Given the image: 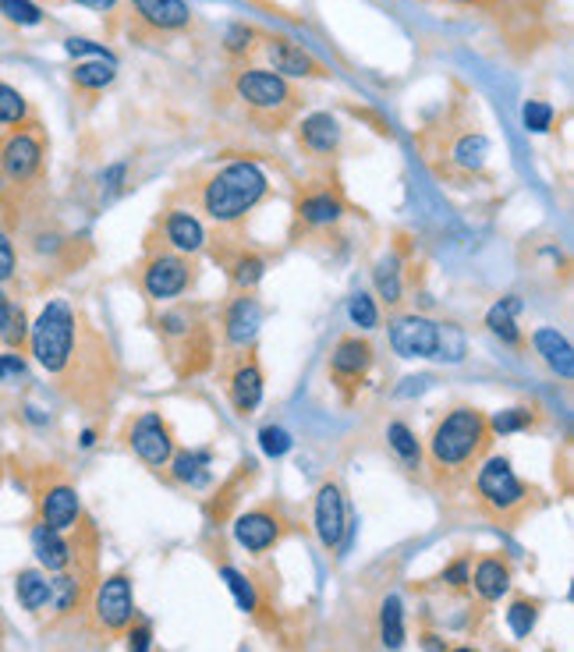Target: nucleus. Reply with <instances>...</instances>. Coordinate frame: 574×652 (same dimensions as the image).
I'll use <instances>...</instances> for the list:
<instances>
[{"label": "nucleus", "instance_id": "obj_18", "mask_svg": "<svg viewBox=\"0 0 574 652\" xmlns=\"http://www.w3.org/2000/svg\"><path fill=\"white\" fill-rule=\"evenodd\" d=\"M132 11L146 32H181L192 22V8L185 0H132Z\"/></svg>", "mask_w": 574, "mask_h": 652}, {"label": "nucleus", "instance_id": "obj_53", "mask_svg": "<svg viewBox=\"0 0 574 652\" xmlns=\"http://www.w3.org/2000/svg\"><path fill=\"white\" fill-rule=\"evenodd\" d=\"M78 8H93V11H110L117 8V0H75Z\"/></svg>", "mask_w": 574, "mask_h": 652}, {"label": "nucleus", "instance_id": "obj_2", "mask_svg": "<svg viewBox=\"0 0 574 652\" xmlns=\"http://www.w3.org/2000/svg\"><path fill=\"white\" fill-rule=\"evenodd\" d=\"M266 192H270V181L259 163L231 160L195 185V202L217 227H234L256 210Z\"/></svg>", "mask_w": 574, "mask_h": 652}, {"label": "nucleus", "instance_id": "obj_7", "mask_svg": "<svg viewBox=\"0 0 574 652\" xmlns=\"http://www.w3.org/2000/svg\"><path fill=\"white\" fill-rule=\"evenodd\" d=\"M139 284L153 302H171V298H181L192 284V263L188 256H178V252H149L146 263L139 270Z\"/></svg>", "mask_w": 574, "mask_h": 652}, {"label": "nucleus", "instance_id": "obj_10", "mask_svg": "<svg viewBox=\"0 0 574 652\" xmlns=\"http://www.w3.org/2000/svg\"><path fill=\"white\" fill-rule=\"evenodd\" d=\"M316 536L326 550H348L351 546V518L348 500L337 482H323L316 493Z\"/></svg>", "mask_w": 574, "mask_h": 652}, {"label": "nucleus", "instance_id": "obj_48", "mask_svg": "<svg viewBox=\"0 0 574 652\" xmlns=\"http://www.w3.org/2000/svg\"><path fill=\"white\" fill-rule=\"evenodd\" d=\"M153 649V628L146 621L128 624V652H149Z\"/></svg>", "mask_w": 574, "mask_h": 652}, {"label": "nucleus", "instance_id": "obj_3", "mask_svg": "<svg viewBox=\"0 0 574 652\" xmlns=\"http://www.w3.org/2000/svg\"><path fill=\"white\" fill-rule=\"evenodd\" d=\"M89 330L82 326L78 312L71 309L64 298L43 305V312L36 316V323H29V351L36 358V365L50 376H68L75 369L78 355L86 348Z\"/></svg>", "mask_w": 574, "mask_h": 652}, {"label": "nucleus", "instance_id": "obj_4", "mask_svg": "<svg viewBox=\"0 0 574 652\" xmlns=\"http://www.w3.org/2000/svg\"><path fill=\"white\" fill-rule=\"evenodd\" d=\"M234 93H238L241 107L252 114V121H259L266 132H277L298 107V93L287 86L284 75H277V71H263V68L241 71L234 78Z\"/></svg>", "mask_w": 574, "mask_h": 652}, {"label": "nucleus", "instance_id": "obj_30", "mask_svg": "<svg viewBox=\"0 0 574 652\" xmlns=\"http://www.w3.org/2000/svg\"><path fill=\"white\" fill-rule=\"evenodd\" d=\"M380 638L390 652H397L404 645V606L401 596H387L380 603Z\"/></svg>", "mask_w": 574, "mask_h": 652}, {"label": "nucleus", "instance_id": "obj_11", "mask_svg": "<svg viewBox=\"0 0 574 652\" xmlns=\"http://www.w3.org/2000/svg\"><path fill=\"white\" fill-rule=\"evenodd\" d=\"M440 326L426 316H397L390 323V348L401 358H436L440 348Z\"/></svg>", "mask_w": 574, "mask_h": 652}, {"label": "nucleus", "instance_id": "obj_13", "mask_svg": "<svg viewBox=\"0 0 574 652\" xmlns=\"http://www.w3.org/2000/svg\"><path fill=\"white\" fill-rule=\"evenodd\" d=\"M0 171L8 174L15 185H29L43 171V142L32 132H15L0 146Z\"/></svg>", "mask_w": 574, "mask_h": 652}, {"label": "nucleus", "instance_id": "obj_17", "mask_svg": "<svg viewBox=\"0 0 574 652\" xmlns=\"http://www.w3.org/2000/svg\"><path fill=\"white\" fill-rule=\"evenodd\" d=\"M259 323H263V309H259V302L249 295V291H241V295L224 309L227 344H234V348H249L259 334Z\"/></svg>", "mask_w": 574, "mask_h": 652}, {"label": "nucleus", "instance_id": "obj_52", "mask_svg": "<svg viewBox=\"0 0 574 652\" xmlns=\"http://www.w3.org/2000/svg\"><path fill=\"white\" fill-rule=\"evenodd\" d=\"M11 312H15V302H11V295H8V291L0 288V330H4V326H8Z\"/></svg>", "mask_w": 574, "mask_h": 652}, {"label": "nucleus", "instance_id": "obj_25", "mask_svg": "<svg viewBox=\"0 0 574 652\" xmlns=\"http://www.w3.org/2000/svg\"><path fill=\"white\" fill-rule=\"evenodd\" d=\"M298 217L309 227H334L344 217V202L330 192H309L298 199Z\"/></svg>", "mask_w": 574, "mask_h": 652}, {"label": "nucleus", "instance_id": "obj_45", "mask_svg": "<svg viewBox=\"0 0 574 652\" xmlns=\"http://www.w3.org/2000/svg\"><path fill=\"white\" fill-rule=\"evenodd\" d=\"M29 376V365H25V358L18 355V351H4L0 355V383H18Z\"/></svg>", "mask_w": 574, "mask_h": 652}, {"label": "nucleus", "instance_id": "obj_6", "mask_svg": "<svg viewBox=\"0 0 574 652\" xmlns=\"http://www.w3.org/2000/svg\"><path fill=\"white\" fill-rule=\"evenodd\" d=\"M156 334L171 348L178 373L192 376L210 365V355H213L210 326L202 323L195 309H167L163 316H156Z\"/></svg>", "mask_w": 574, "mask_h": 652}, {"label": "nucleus", "instance_id": "obj_31", "mask_svg": "<svg viewBox=\"0 0 574 652\" xmlns=\"http://www.w3.org/2000/svg\"><path fill=\"white\" fill-rule=\"evenodd\" d=\"M50 603L61 617L75 614L78 603H82V578L71 575V571H61L57 578H50Z\"/></svg>", "mask_w": 574, "mask_h": 652}, {"label": "nucleus", "instance_id": "obj_16", "mask_svg": "<svg viewBox=\"0 0 574 652\" xmlns=\"http://www.w3.org/2000/svg\"><path fill=\"white\" fill-rule=\"evenodd\" d=\"M373 365V344L362 341V337H341L330 355V373H334V383L341 387H351L358 383Z\"/></svg>", "mask_w": 574, "mask_h": 652}, {"label": "nucleus", "instance_id": "obj_43", "mask_svg": "<svg viewBox=\"0 0 574 652\" xmlns=\"http://www.w3.org/2000/svg\"><path fill=\"white\" fill-rule=\"evenodd\" d=\"M0 341L8 344L11 351H18L22 344H29V316H25V312L18 309V305H15V312H11L8 326L0 330Z\"/></svg>", "mask_w": 574, "mask_h": 652}, {"label": "nucleus", "instance_id": "obj_29", "mask_svg": "<svg viewBox=\"0 0 574 652\" xmlns=\"http://www.w3.org/2000/svg\"><path fill=\"white\" fill-rule=\"evenodd\" d=\"M518 312H521L518 298H514V295L511 298H500V302L486 312V326L504 344H521V330H518V323H514V316H518Z\"/></svg>", "mask_w": 574, "mask_h": 652}, {"label": "nucleus", "instance_id": "obj_49", "mask_svg": "<svg viewBox=\"0 0 574 652\" xmlns=\"http://www.w3.org/2000/svg\"><path fill=\"white\" fill-rule=\"evenodd\" d=\"M64 50H68L71 57H107V61H114V54H110V50H103L100 43H89V39H75L71 36L68 43H64Z\"/></svg>", "mask_w": 574, "mask_h": 652}, {"label": "nucleus", "instance_id": "obj_50", "mask_svg": "<svg viewBox=\"0 0 574 652\" xmlns=\"http://www.w3.org/2000/svg\"><path fill=\"white\" fill-rule=\"evenodd\" d=\"M249 39H252L249 25H231V29H227V50H245L249 47Z\"/></svg>", "mask_w": 574, "mask_h": 652}, {"label": "nucleus", "instance_id": "obj_20", "mask_svg": "<svg viewBox=\"0 0 574 652\" xmlns=\"http://www.w3.org/2000/svg\"><path fill=\"white\" fill-rule=\"evenodd\" d=\"M29 539H32V553H36V560H39V567L43 571H54V575H61V571H68L71 567V560H75V546L64 539V532H54V528H47V525H32V532H29Z\"/></svg>", "mask_w": 574, "mask_h": 652}, {"label": "nucleus", "instance_id": "obj_54", "mask_svg": "<svg viewBox=\"0 0 574 652\" xmlns=\"http://www.w3.org/2000/svg\"><path fill=\"white\" fill-rule=\"evenodd\" d=\"M422 649H426V652H447V645H443L436 635H422Z\"/></svg>", "mask_w": 574, "mask_h": 652}, {"label": "nucleus", "instance_id": "obj_46", "mask_svg": "<svg viewBox=\"0 0 574 652\" xmlns=\"http://www.w3.org/2000/svg\"><path fill=\"white\" fill-rule=\"evenodd\" d=\"M18 273V252H15V241L8 238V234L0 231V284H8V280H15Z\"/></svg>", "mask_w": 574, "mask_h": 652}, {"label": "nucleus", "instance_id": "obj_27", "mask_svg": "<svg viewBox=\"0 0 574 652\" xmlns=\"http://www.w3.org/2000/svg\"><path fill=\"white\" fill-rule=\"evenodd\" d=\"M210 465H213L210 451H174L171 458L174 479L188 482V486H206L210 482Z\"/></svg>", "mask_w": 574, "mask_h": 652}, {"label": "nucleus", "instance_id": "obj_35", "mask_svg": "<svg viewBox=\"0 0 574 652\" xmlns=\"http://www.w3.org/2000/svg\"><path fill=\"white\" fill-rule=\"evenodd\" d=\"M263 270H266V263L256 256V252H238V256L231 259V280L241 291L256 288L259 280H263Z\"/></svg>", "mask_w": 574, "mask_h": 652}, {"label": "nucleus", "instance_id": "obj_8", "mask_svg": "<svg viewBox=\"0 0 574 652\" xmlns=\"http://www.w3.org/2000/svg\"><path fill=\"white\" fill-rule=\"evenodd\" d=\"M93 621L100 631L107 635H117V631H125L128 624L135 621V589H132V578L125 571H117V575L103 578L93 592Z\"/></svg>", "mask_w": 574, "mask_h": 652}, {"label": "nucleus", "instance_id": "obj_39", "mask_svg": "<svg viewBox=\"0 0 574 652\" xmlns=\"http://www.w3.org/2000/svg\"><path fill=\"white\" fill-rule=\"evenodd\" d=\"M376 288L387 298V305L401 302V270H397V259H383L380 270H376Z\"/></svg>", "mask_w": 574, "mask_h": 652}, {"label": "nucleus", "instance_id": "obj_42", "mask_svg": "<svg viewBox=\"0 0 574 652\" xmlns=\"http://www.w3.org/2000/svg\"><path fill=\"white\" fill-rule=\"evenodd\" d=\"M348 316H351V323H355L358 330H373V326L380 323V312H376L373 298H369V295H362V291H358V295L351 298V305H348Z\"/></svg>", "mask_w": 574, "mask_h": 652}, {"label": "nucleus", "instance_id": "obj_47", "mask_svg": "<svg viewBox=\"0 0 574 652\" xmlns=\"http://www.w3.org/2000/svg\"><path fill=\"white\" fill-rule=\"evenodd\" d=\"M468 578H472V560L468 557H458L454 564L443 567V582H447L450 589H465Z\"/></svg>", "mask_w": 574, "mask_h": 652}, {"label": "nucleus", "instance_id": "obj_1", "mask_svg": "<svg viewBox=\"0 0 574 652\" xmlns=\"http://www.w3.org/2000/svg\"><path fill=\"white\" fill-rule=\"evenodd\" d=\"M489 422L475 408H454L433 426L429 436V468L440 482L458 486L472 479L475 465L489 451Z\"/></svg>", "mask_w": 574, "mask_h": 652}, {"label": "nucleus", "instance_id": "obj_40", "mask_svg": "<svg viewBox=\"0 0 574 652\" xmlns=\"http://www.w3.org/2000/svg\"><path fill=\"white\" fill-rule=\"evenodd\" d=\"M0 15L15 25H39L43 22V11H39L32 0H0Z\"/></svg>", "mask_w": 574, "mask_h": 652}, {"label": "nucleus", "instance_id": "obj_19", "mask_svg": "<svg viewBox=\"0 0 574 652\" xmlns=\"http://www.w3.org/2000/svg\"><path fill=\"white\" fill-rule=\"evenodd\" d=\"M160 231H163V241H167L171 252H178V256H195V252H202V245H206V227H202L199 217L188 210H171L163 217Z\"/></svg>", "mask_w": 574, "mask_h": 652}, {"label": "nucleus", "instance_id": "obj_36", "mask_svg": "<svg viewBox=\"0 0 574 652\" xmlns=\"http://www.w3.org/2000/svg\"><path fill=\"white\" fill-rule=\"evenodd\" d=\"M25 117H29L25 96L8 82H0V125H25Z\"/></svg>", "mask_w": 574, "mask_h": 652}, {"label": "nucleus", "instance_id": "obj_21", "mask_svg": "<svg viewBox=\"0 0 574 652\" xmlns=\"http://www.w3.org/2000/svg\"><path fill=\"white\" fill-rule=\"evenodd\" d=\"M298 146L309 156H330L341 146V125L330 114H312L298 125Z\"/></svg>", "mask_w": 574, "mask_h": 652}, {"label": "nucleus", "instance_id": "obj_24", "mask_svg": "<svg viewBox=\"0 0 574 652\" xmlns=\"http://www.w3.org/2000/svg\"><path fill=\"white\" fill-rule=\"evenodd\" d=\"M532 344H536V351L543 355V362L550 365L553 373L564 376V380H571V376H574V351H571V341H567L564 334H557V330L543 326V330H536Z\"/></svg>", "mask_w": 574, "mask_h": 652}, {"label": "nucleus", "instance_id": "obj_14", "mask_svg": "<svg viewBox=\"0 0 574 652\" xmlns=\"http://www.w3.org/2000/svg\"><path fill=\"white\" fill-rule=\"evenodd\" d=\"M284 536V521L277 511L270 507H256V511H245L234 521V543L245 546L249 553H266L280 543Z\"/></svg>", "mask_w": 574, "mask_h": 652}, {"label": "nucleus", "instance_id": "obj_51", "mask_svg": "<svg viewBox=\"0 0 574 652\" xmlns=\"http://www.w3.org/2000/svg\"><path fill=\"white\" fill-rule=\"evenodd\" d=\"M103 185H107V192H117L121 188V181H125V163H114L110 171H103Z\"/></svg>", "mask_w": 574, "mask_h": 652}, {"label": "nucleus", "instance_id": "obj_57", "mask_svg": "<svg viewBox=\"0 0 574 652\" xmlns=\"http://www.w3.org/2000/svg\"><path fill=\"white\" fill-rule=\"evenodd\" d=\"M504 652H507V649H504Z\"/></svg>", "mask_w": 574, "mask_h": 652}, {"label": "nucleus", "instance_id": "obj_44", "mask_svg": "<svg viewBox=\"0 0 574 652\" xmlns=\"http://www.w3.org/2000/svg\"><path fill=\"white\" fill-rule=\"evenodd\" d=\"M521 117H525V128L528 132H550L553 125V107L543 100H528L525 110H521Z\"/></svg>", "mask_w": 574, "mask_h": 652}, {"label": "nucleus", "instance_id": "obj_56", "mask_svg": "<svg viewBox=\"0 0 574 652\" xmlns=\"http://www.w3.org/2000/svg\"><path fill=\"white\" fill-rule=\"evenodd\" d=\"M447 652H479V649H472V645H458V649H447Z\"/></svg>", "mask_w": 574, "mask_h": 652}, {"label": "nucleus", "instance_id": "obj_22", "mask_svg": "<svg viewBox=\"0 0 574 652\" xmlns=\"http://www.w3.org/2000/svg\"><path fill=\"white\" fill-rule=\"evenodd\" d=\"M468 585H472L475 596H479L482 603H497V599L507 596V589H511V567L500 557H482L479 564H475Z\"/></svg>", "mask_w": 574, "mask_h": 652}, {"label": "nucleus", "instance_id": "obj_15", "mask_svg": "<svg viewBox=\"0 0 574 652\" xmlns=\"http://www.w3.org/2000/svg\"><path fill=\"white\" fill-rule=\"evenodd\" d=\"M227 394L238 415H252L263 401V369H259L256 355L245 351V355L234 362L231 376H227Z\"/></svg>", "mask_w": 574, "mask_h": 652}, {"label": "nucleus", "instance_id": "obj_32", "mask_svg": "<svg viewBox=\"0 0 574 652\" xmlns=\"http://www.w3.org/2000/svg\"><path fill=\"white\" fill-rule=\"evenodd\" d=\"M450 156H454V163H458L461 171H479L482 163H486V156H489L486 135H479V132L461 135V139L454 142V149H450Z\"/></svg>", "mask_w": 574, "mask_h": 652}, {"label": "nucleus", "instance_id": "obj_9", "mask_svg": "<svg viewBox=\"0 0 574 652\" xmlns=\"http://www.w3.org/2000/svg\"><path fill=\"white\" fill-rule=\"evenodd\" d=\"M128 443H132L135 458H139L142 465L156 468V472L171 465V458H174V433L160 412H142L139 419L132 422V429H128Z\"/></svg>", "mask_w": 574, "mask_h": 652}, {"label": "nucleus", "instance_id": "obj_55", "mask_svg": "<svg viewBox=\"0 0 574 652\" xmlns=\"http://www.w3.org/2000/svg\"><path fill=\"white\" fill-rule=\"evenodd\" d=\"M93 443H96V433L93 429H86V433H82V447H93Z\"/></svg>", "mask_w": 574, "mask_h": 652}, {"label": "nucleus", "instance_id": "obj_23", "mask_svg": "<svg viewBox=\"0 0 574 652\" xmlns=\"http://www.w3.org/2000/svg\"><path fill=\"white\" fill-rule=\"evenodd\" d=\"M266 57H270L273 71H280V75H326L323 64L312 61L302 47L287 43V39H273L270 47H266Z\"/></svg>", "mask_w": 574, "mask_h": 652}, {"label": "nucleus", "instance_id": "obj_28", "mask_svg": "<svg viewBox=\"0 0 574 652\" xmlns=\"http://www.w3.org/2000/svg\"><path fill=\"white\" fill-rule=\"evenodd\" d=\"M114 75H117V61H107V57H93V61H86V64H75V71H71V82H75V89L100 93V89H107L110 82H114Z\"/></svg>", "mask_w": 574, "mask_h": 652}, {"label": "nucleus", "instance_id": "obj_38", "mask_svg": "<svg viewBox=\"0 0 574 652\" xmlns=\"http://www.w3.org/2000/svg\"><path fill=\"white\" fill-rule=\"evenodd\" d=\"M486 422H489V433L511 436V433H521V429L532 426V412H528V408H504V412H497Z\"/></svg>", "mask_w": 574, "mask_h": 652}, {"label": "nucleus", "instance_id": "obj_34", "mask_svg": "<svg viewBox=\"0 0 574 652\" xmlns=\"http://www.w3.org/2000/svg\"><path fill=\"white\" fill-rule=\"evenodd\" d=\"M220 575H224V582H227V589H231V596H234V603H238V610H245V614H256L259 596H256V585H252V578H249V575H241L238 567H224Z\"/></svg>", "mask_w": 574, "mask_h": 652}, {"label": "nucleus", "instance_id": "obj_41", "mask_svg": "<svg viewBox=\"0 0 574 652\" xmlns=\"http://www.w3.org/2000/svg\"><path fill=\"white\" fill-rule=\"evenodd\" d=\"M291 433L280 426H263L259 429V447H263L266 458H284L287 451H291Z\"/></svg>", "mask_w": 574, "mask_h": 652}, {"label": "nucleus", "instance_id": "obj_5", "mask_svg": "<svg viewBox=\"0 0 574 652\" xmlns=\"http://www.w3.org/2000/svg\"><path fill=\"white\" fill-rule=\"evenodd\" d=\"M528 486L514 475L511 461L493 454L475 465V500L497 521H518L528 511Z\"/></svg>", "mask_w": 574, "mask_h": 652}, {"label": "nucleus", "instance_id": "obj_26", "mask_svg": "<svg viewBox=\"0 0 574 652\" xmlns=\"http://www.w3.org/2000/svg\"><path fill=\"white\" fill-rule=\"evenodd\" d=\"M15 596L22 603V610L29 614H39V610H47L50 606V578L36 567H25L15 575Z\"/></svg>", "mask_w": 574, "mask_h": 652}, {"label": "nucleus", "instance_id": "obj_33", "mask_svg": "<svg viewBox=\"0 0 574 652\" xmlns=\"http://www.w3.org/2000/svg\"><path fill=\"white\" fill-rule=\"evenodd\" d=\"M387 443H390V451H394L397 458L404 461V465L419 468L422 447H419V440H415L412 426H404V422H390V426H387Z\"/></svg>", "mask_w": 574, "mask_h": 652}, {"label": "nucleus", "instance_id": "obj_12", "mask_svg": "<svg viewBox=\"0 0 574 652\" xmlns=\"http://www.w3.org/2000/svg\"><path fill=\"white\" fill-rule=\"evenodd\" d=\"M39 525L54 528V532H71L82 525V500L71 482H47L39 489Z\"/></svg>", "mask_w": 574, "mask_h": 652}, {"label": "nucleus", "instance_id": "obj_37", "mask_svg": "<svg viewBox=\"0 0 574 652\" xmlns=\"http://www.w3.org/2000/svg\"><path fill=\"white\" fill-rule=\"evenodd\" d=\"M539 621V603L536 599H514L511 610H507V624H511V631L518 638H528L532 635V628H536Z\"/></svg>", "mask_w": 574, "mask_h": 652}]
</instances>
